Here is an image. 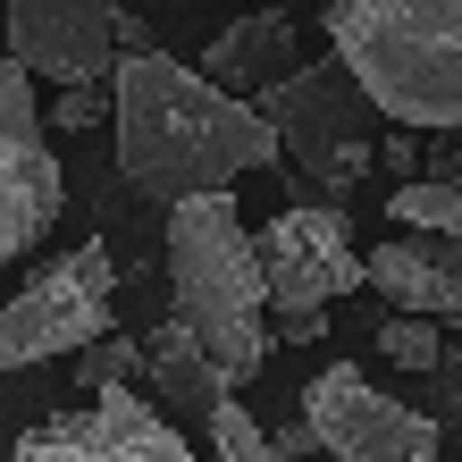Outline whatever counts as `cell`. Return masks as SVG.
Here are the masks:
<instances>
[{
    "label": "cell",
    "mask_w": 462,
    "mask_h": 462,
    "mask_svg": "<svg viewBox=\"0 0 462 462\" xmlns=\"http://www.w3.org/2000/svg\"><path fill=\"white\" fill-rule=\"evenodd\" d=\"M110 126H118L126 185L160 210H177L194 194H236L244 169L278 160V134L261 126L253 101L219 93L202 68L169 60L160 42L126 51L110 68Z\"/></svg>",
    "instance_id": "6da1fadb"
},
{
    "label": "cell",
    "mask_w": 462,
    "mask_h": 462,
    "mask_svg": "<svg viewBox=\"0 0 462 462\" xmlns=\"http://www.w3.org/2000/svg\"><path fill=\"white\" fill-rule=\"evenodd\" d=\"M319 25L378 118L462 134V0H328Z\"/></svg>",
    "instance_id": "7a4b0ae2"
},
{
    "label": "cell",
    "mask_w": 462,
    "mask_h": 462,
    "mask_svg": "<svg viewBox=\"0 0 462 462\" xmlns=\"http://www.w3.org/2000/svg\"><path fill=\"white\" fill-rule=\"evenodd\" d=\"M169 303L177 328L210 353V370L244 387L269 362V286L236 194H194L169 210Z\"/></svg>",
    "instance_id": "3957f363"
},
{
    "label": "cell",
    "mask_w": 462,
    "mask_h": 462,
    "mask_svg": "<svg viewBox=\"0 0 462 462\" xmlns=\"http://www.w3.org/2000/svg\"><path fill=\"white\" fill-rule=\"evenodd\" d=\"M253 110H261L269 134H278V160H294L303 177H319V185H362L370 177V160H378L370 118L378 110L362 101V85L337 68V51L303 60L286 85H269Z\"/></svg>",
    "instance_id": "277c9868"
},
{
    "label": "cell",
    "mask_w": 462,
    "mask_h": 462,
    "mask_svg": "<svg viewBox=\"0 0 462 462\" xmlns=\"http://www.w3.org/2000/svg\"><path fill=\"white\" fill-rule=\"evenodd\" d=\"M9 60L34 85H110L126 51H143V17H126V0H9L0 9Z\"/></svg>",
    "instance_id": "5b68a950"
},
{
    "label": "cell",
    "mask_w": 462,
    "mask_h": 462,
    "mask_svg": "<svg viewBox=\"0 0 462 462\" xmlns=\"http://www.w3.org/2000/svg\"><path fill=\"white\" fill-rule=\"evenodd\" d=\"M110 303H118V261L101 244L60 253L17 303H0V370L51 362V353H85L93 337H110Z\"/></svg>",
    "instance_id": "8992f818"
},
{
    "label": "cell",
    "mask_w": 462,
    "mask_h": 462,
    "mask_svg": "<svg viewBox=\"0 0 462 462\" xmlns=\"http://www.w3.org/2000/svg\"><path fill=\"white\" fill-rule=\"evenodd\" d=\"M60 202H68V177H60V152H51V126H42V93L0 51V269L51 236Z\"/></svg>",
    "instance_id": "52a82bcc"
},
{
    "label": "cell",
    "mask_w": 462,
    "mask_h": 462,
    "mask_svg": "<svg viewBox=\"0 0 462 462\" xmlns=\"http://www.w3.org/2000/svg\"><path fill=\"white\" fill-rule=\"evenodd\" d=\"M303 446L328 462H438V429L412 403L378 395L353 362H337L303 387Z\"/></svg>",
    "instance_id": "ba28073f"
},
{
    "label": "cell",
    "mask_w": 462,
    "mask_h": 462,
    "mask_svg": "<svg viewBox=\"0 0 462 462\" xmlns=\"http://www.w3.org/2000/svg\"><path fill=\"white\" fill-rule=\"evenodd\" d=\"M261 253V286L269 311H328L337 294L362 286V253H353V227L328 202H286L278 219L253 236Z\"/></svg>",
    "instance_id": "9c48e42d"
},
{
    "label": "cell",
    "mask_w": 462,
    "mask_h": 462,
    "mask_svg": "<svg viewBox=\"0 0 462 462\" xmlns=\"http://www.w3.org/2000/svg\"><path fill=\"white\" fill-rule=\"evenodd\" d=\"M17 462H202L134 387H110L76 412H51L17 438Z\"/></svg>",
    "instance_id": "30bf717a"
},
{
    "label": "cell",
    "mask_w": 462,
    "mask_h": 462,
    "mask_svg": "<svg viewBox=\"0 0 462 462\" xmlns=\"http://www.w3.org/2000/svg\"><path fill=\"white\" fill-rule=\"evenodd\" d=\"M362 286H378L403 319H462V244L387 236L378 253H362Z\"/></svg>",
    "instance_id": "8fae6325"
},
{
    "label": "cell",
    "mask_w": 462,
    "mask_h": 462,
    "mask_svg": "<svg viewBox=\"0 0 462 462\" xmlns=\"http://www.w3.org/2000/svg\"><path fill=\"white\" fill-rule=\"evenodd\" d=\"M294 68H303V60H294L286 9H253V17L219 25V34H210V60H202V76H210L219 93H236V101H261L269 85H286Z\"/></svg>",
    "instance_id": "7c38bea8"
},
{
    "label": "cell",
    "mask_w": 462,
    "mask_h": 462,
    "mask_svg": "<svg viewBox=\"0 0 462 462\" xmlns=\"http://www.w3.org/2000/svg\"><path fill=\"white\" fill-rule=\"evenodd\" d=\"M143 370H152V387H160V403H169V412H210L219 395H236L227 378L210 370V353L185 337L177 319H160V328L143 337Z\"/></svg>",
    "instance_id": "4fadbf2b"
},
{
    "label": "cell",
    "mask_w": 462,
    "mask_h": 462,
    "mask_svg": "<svg viewBox=\"0 0 462 462\" xmlns=\"http://www.w3.org/2000/svg\"><path fill=\"white\" fill-rule=\"evenodd\" d=\"M387 219H395L403 236H446V244H462V185L403 177L395 194H387Z\"/></svg>",
    "instance_id": "5bb4252c"
},
{
    "label": "cell",
    "mask_w": 462,
    "mask_h": 462,
    "mask_svg": "<svg viewBox=\"0 0 462 462\" xmlns=\"http://www.w3.org/2000/svg\"><path fill=\"white\" fill-rule=\"evenodd\" d=\"M202 420H210V446H219V462H294V454H286L278 438H269V429H261L253 412H244L236 395H219Z\"/></svg>",
    "instance_id": "9a60e30c"
},
{
    "label": "cell",
    "mask_w": 462,
    "mask_h": 462,
    "mask_svg": "<svg viewBox=\"0 0 462 462\" xmlns=\"http://www.w3.org/2000/svg\"><path fill=\"white\" fill-rule=\"evenodd\" d=\"M378 362H395V370H438L446 362V337H438V319H387L378 328Z\"/></svg>",
    "instance_id": "2e32d148"
},
{
    "label": "cell",
    "mask_w": 462,
    "mask_h": 462,
    "mask_svg": "<svg viewBox=\"0 0 462 462\" xmlns=\"http://www.w3.org/2000/svg\"><path fill=\"white\" fill-rule=\"evenodd\" d=\"M76 362H85L76 378H85L93 395H110V387H126V378L143 370V337H93L85 353H76Z\"/></svg>",
    "instance_id": "e0dca14e"
},
{
    "label": "cell",
    "mask_w": 462,
    "mask_h": 462,
    "mask_svg": "<svg viewBox=\"0 0 462 462\" xmlns=\"http://www.w3.org/2000/svg\"><path fill=\"white\" fill-rule=\"evenodd\" d=\"M101 118H110V85H68V93H51V101H42V126H60V134L101 126Z\"/></svg>",
    "instance_id": "ac0fdd59"
},
{
    "label": "cell",
    "mask_w": 462,
    "mask_h": 462,
    "mask_svg": "<svg viewBox=\"0 0 462 462\" xmlns=\"http://www.w3.org/2000/svg\"><path fill=\"white\" fill-rule=\"evenodd\" d=\"M328 311H269V345H319Z\"/></svg>",
    "instance_id": "d6986e66"
},
{
    "label": "cell",
    "mask_w": 462,
    "mask_h": 462,
    "mask_svg": "<svg viewBox=\"0 0 462 462\" xmlns=\"http://www.w3.org/2000/svg\"><path fill=\"white\" fill-rule=\"evenodd\" d=\"M378 160H387V169H412V160H420V152H412V126H395L387 143H378Z\"/></svg>",
    "instance_id": "ffe728a7"
},
{
    "label": "cell",
    "mask_w": 462,
    "mask_h": 462,
    "mask_svg": "<svg viewBox=\"0 0 462 462\" xmlns=\"http://www.w3.org/2000/svg\"><path fill=\"white\" fill-rule=\"evenodd\" d=\"M438 185H462V134H454V143L438 152Z\"/></svg>",
    "instance_id": "44dd1931"
}]
</instances>
